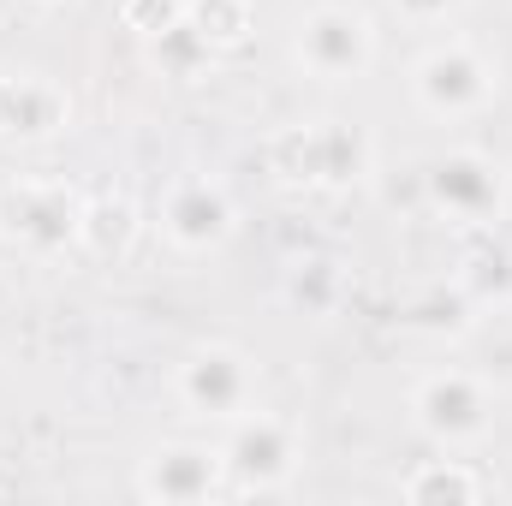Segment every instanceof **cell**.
I'll return each instance as SVG.
<instances>
[{
	"instance_id": "1",
	"label": "cell",
	"mask_w": 512,
	"mask_h": 506,
	"mask_svg": "<svg viewBox=\"0 0 512 506\" xmlns=\"http://www.w3.org/2000/svg\"><path fill=\"white\" fill-rule=\"evenodd\" d=\"M298 48H304V60H310L322 78H346V72H358V66H364V54H370V30H364V18H358V12L322 6V12L304 24Z\"/></svg>"
},
{
	"instance_id": "2",
	"label": "cell",
	"mask_w": 512,
	"mask_h": 506,
	"mask_svg": "<svg viewBox=\"0 0 512 506\" xmlns=\"http://www.w3.org/2000/svg\"><path fill=\"white\" fill-rule=\"evenodd\" d=\"M221 465H227L245 489H274V483L292 471V435H286L280 423H268V417H251V423L233 429Z\"/></svg>"
},
{
	"instance_id": "3",
	"label": "cell",
	"mask_w": 512,
	"mask_h": 506,
	"mask_svg": "<svg viewBox=\"0 0 512 506\" xmlns=\"http://www.w3.org/2000/svg\"><path fill=\"white\" fill-rule=\"evenodd\" d=\"M417 417H423L429 435L465 441V435L483 429L489 399H483V387H477L471 376H435V381H423V393H417Z\"/></svg>"
},
{
	"instance_id": "4",
	"label": "cell",
	"mask_w": 512,
	"mask_h": 506,
	"mask_svg": "<svg viewBox=\"0 0 512 506\" xmlns=\"http://www.w3.org/2000/svg\"><path fill=\"white\" fill-rule=\"evenodd\" d=\"M429 191L441 197V209H453V215H465V221H477V215H489V209L501 203V179H495V167H483L477 155H447V161H435V167H429Z\"/></svg>"
},
{
	"instance_id": "5",
	"label": "cell",
	"mask_w": 512,
	"mask_h": 506,
	"mask_svg": "<svg viewBox=\"0 0 512 506\" xmlns=\"http://www.w3.org/2000/svg\"><path fill=\"white\" fill-rule=\"evenodd\" d=\"M78 203L66 191H12L6 197V233L30 245H66L78 233Z\"/></svg>"
},
{
	"instance_id": "6",
	"label": "cell",
	"mask_w": 512,
	"mask_h": 506,
	"mask_svg": "<svg viewBox=\"0 0 512 506\" xmlns=\"http://www.w3.org/2000/svg\"><path fill=\"white\" fill-rule=\"evenodd\" d=\"M483 60L477 54H465V48H441V54H429L423 60V72H417V90H423V102L435 108V114H459V108H471L477 96H483Z\"/></svg>"
},
{
	"instance_id": "7",
	"label": "cell",
	"mask_w": 512,
	"mask_h": 506,
	"mask_svg": "<svg viewBox=\"0 0 512 506\" xmlns=\"http://www.w3.org/2000/svg\"><path fill=\"white\" fill-rule=\"evenodd\" d=\"M185 399L197 405V411H209V417H227V411H239L245 405V393H251V376H245V364L233 358V352H197L191 364H185Z\"/></svg>"
},
{
	"instance_id": "8",
	"label": "cell",
	"mask_w": 512,
	"mask_h": 506,
	"mask_svg": "<svg viewBox=\"0 0 512 506\" xmlns=\"http://www.w3.org/2000/svg\"><path fill=\"white\" fill-rule=\"evenodd\" d=\"M215 471L221 465L203 447H167V453L149 459L143 495H155V501H209L215 495Z\"/></svg>"
},
{
	"instance_id": "9",
	"label": "cell",
	"mask_w": 512,
	"mask_h": 506,
	"mask_svg": "<svg viewBox=\"0 0 512 506\" xmlns=\"http://www.w3.org/2000/svg\"><path fill=\"white\" fill-rule=\"evenodd\" d=\"M167 233H173L179 245H215V239L227 233V197L209 191L203 179L179 185V191L167 197Z\"/></svg>"
},
{
	"instance_id": "10",
	"label": "cell",
	"mask_w": 512,
	"mask_h": 506,
	"mask_svg": "<svg viewBox=\"0 0 512 506\" xmlns=\"http://www.w3.org/2000/svg\"><path fill=\"white\" fill-rule=\"evenodd\" d=\"M66 114V102L30 78H0V131H54Z\"/></svg>"
},
{
	"instance_id": "11",
	"label": "cell",
	"mask_w": 512,
	"mask_h": 506,
	"mask_svg": "<svg viewBox=\"0 0 512 506\" xmlns=\"http://www.w3.org/2000/svg\"><path fill=\"white\" fill-rule=\"evenodd\" d=\"M358 167H364V143L346 126H322V131L304 137V173L310 179L340 185V179H358Z\"/></svg>"
},
{
	"instance_id": "12",
	"label": "cell",
	"mask_w": 512,
	"mask_h": 506,
	"mask_svg": "<svg viewBox=\"0 0 512 506\" xmlns=\"http://www.w3.org/2000/svg\"><path fill=\"white\" fill-rule=\"evenodd\" d=\"M203 54H209V36H203V30H197L191 18H173V24H167V30L155 36V60H167L173 72H191V66L203 60Z\"/></svg>"
},
{
	"instance_id": "13",
	"label": "cell",
	"mask_w": 512,
	"mask_h": 506,
	"mask_svg": "<svg viewBox=\"0 0 512 506\" xmlns=\"http://www.w3.org/2000/svg\"><path fill=\"white\" fill-rule=\"evenodd\" d=\"M441 495L471 501V495H477V483H471V477H459V471H429V477H417V483H411V501H441Z\"/></svg>"
},
{
	"instance_id": "14",
	"label": "cell",
	"mask_w": 512,
	"mask_h": 506,
	"mask_svg": "<svg viewBox=\"0 0 512 506\" xmlns=\"http://www.w3.org/2000/svg\"><path fill=\"white\" fill-rule=\"evenodd\" d=\"M399 6H405L411 18H435V12H447L453 0H399Z\"/></svg>"
}]
</instances>
